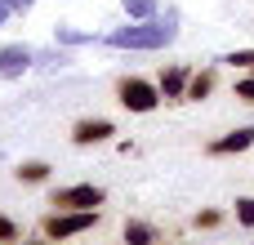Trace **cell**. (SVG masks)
<instances>
[{
  "instance_id": "5bb4252c",
  "label": "cell",
  "mask_w": 254,
  "mask_h": 245,
  "mask_svg": "<svg viewBox=\"0 0 254 245\" xmlns=\"http://www.w3.org/2000/svg\"><path fill=\"white\" fill-rule=\"evenodd\" d=\"M237 228L254 232V196H237Z\"/></svg>"
},
{
  "instance_id": "44dd1931",
  "label": "cell",
  "mask_w": 254,
  "mask_h": 245,
  "mask_svg": "<svg viewBox=\"0 0 254 245\" xmlns=\"http://www.w3.org/2000/svg\"><path fill=\"white\" fill-rule=\"evenodd\" d=\"M9 13H13V4H9V0H0V27H4V18H9Z\"/></svg>"
},
{
  "instance_id": "7a4b0ae2",
  "label": "cell",
  "mask_w": 254,
  "mask_h": 245,
  "mask_svg": "<svg viewBox=\"0 0 254 245\" xmlns=\"http://www.w3.org/2000/svg\"><path fill=\"white\" fill-rule=\"evenodd\" d=\"M94 228H98V210H49L40 219V237H49V241H71Z\"/></svg>"
},
{
  "instance_id": "5b68a950",
  "label": "cell",
  "mask_w": 254,
  "mask_h": 245,
  "mask_svg": "<svg viewBox=\"0 0 254 245\" xmlns=\"http://www.w3.org/2000/svg\"><path fill=\"white\" fill-rule=\"evenodd\" d=\"M112 134H116V125H112L107 116H85V121L71 125V143H76V147H98V143H107Z\"/></svg>"
},
{
  "instance_id": "ffe728a7",
  "label": "cell",
  "mask_w": 254,
  "mask_h": 245,
  "mask_svg": "<svg viewBox=\"0 0 254 245\" xmlns=\"http://www.w3.org/2000/svg\"><path fill=\"white\" fill-rule=\"evenodd\" d=\"M9 4H13V13H27V9L36 4V0H9Z\"/></svg>"
},
{
  "instance_id": "e0dca14e",
  "label": "cell",
  "mask_w": 254,
  "mask_h": 245,
  "mask_svg": "<svg viewBox=\"0 0 254 245\" xmlns=\"http://www.w3.org/2000/svg\"><path fill=\"white\" fill-rule=\"evenodd\" d=\"M232 98H241V103H250V107H254V71L237 76V85H232Z\"/></svg>"
},
{
  "instance_id": "7c38bea8",
  "label": "cell",
  "mask_w": 254,
  "mask_h": 245,
  "mask_svg": "<svg viewBox=\"0 0 254 245\" xmlns=\"http://www.w3.org/2000/svg\"><path fill=\"white\" fill-rule=\"evenodd\" d=\"M121 9L129 13V22H138V18H156V0H121Z\"/></svg>"
},
{
  "instance_id": "8992f818",
  "label": "cell",
  "mask_w": 254,
  "mask_h": 245,
  "mask_svg": "<svg viewBox=\"0 0 254 245\" xmlns=\"http://www.w3.org/2000/svg\"><path fill=\"white\" fill-rule=\"evenodd\" d=\"M250 147H254V125H237V129H228L223 138H210V143H205L210 156H241V152H250Z\"/></svg>"
},
{
  "instance_id": "2e32d148",
  "label": "cell",
  "mask_w": 254,
  "mask_h": 245,
  "mask_svg": "<svg viewBox=\"0 0 254 245\" xmlns=\"http://www.w3.org/2000/svg\"><path fill=\"white\" fill-rule=\"evenodd\" d=\"M219 62H228V67H241V71H254V49H232V54H223Z\"/></svg>"
},
{
  "instance_id": "9c48e42d",
  "label": "cell",
  "mask_w": 254,
  "mask_h": 245,
  "mask_svg": "<svg viewBox=\"0 0 254 245\" xmlns=\"http://www.w3.org/2000/svg\"><path fill=\"white\" fill-rule=\"evenodd\" d=\"M121 241H125V245H161V232H156L152 223H143V219H125Z\"/></svg>"
},
{
  "instance_id": "30bf717a",
  "label": "cell",
  "mask_w": 254,
  "mask_h": 245,
  "mask_svg": "<svg viewBox=\"0 0 254 245\" xmlns=\"http://www.w3.org/2000/svg\"><path fill=\"white\" fill-rule=\"evenodd\" d=\"M214 94V71H192L188 76V94H183V103H205Z\"/></svg>"
},
{
  "instance_id": "6da1fadb",
  "label": "cell",
  "mask_w": 254,
  "mask_h": 245,
  "mask_svg": "<svg viewBox=\"0 0 254 245\" xmlns=\"http://www.w3.org/2000/svg\"><path fill=\"white\" fill-rule=\"evenodd\" d=\"M174 36H179L174 18H138V22H129V27L107 31L103 45H112V49H165Z\"/></svg>"
},
{
  "instance_id": "ba28073f",
  "label": "cell",
  "mask_w": 254,
  "mask_h": 245,
  "mask_svg": "<svg viewBox=\"0 0 254 245\" xmlns=\"http://www.w3.org/2000/svg\"><path fill=\"white\" fill-rule=\"evenodd\" d=\"M188 67H165L161 71V80H156V89H161V98L165 103H183V94H188Z\"/></svg>"
},
{
  "instance_id": "3957f363",
  "label": "cell",
  "mask_w": 254,
  "mask_h": 245,
  "mask_svg": "<svg viewBox=\"0 0 254 245\" xmlns=\"http://www.w3.org/2000/svg\"><path fill=\"white\" fill-rule=\"evenodd\" d=\"M116 103L125 112H134V116H147V112L161 107V89L152 80H143V76H121L116 80Z\"/></svg>"
},
{
  "instance_id": "ac0fdd59",
  "label": "cell",
  "mask_w": 254,
  "mask_h": 245,
  "mask_svg": "<svg viewBox=\"0 0 254 245\" xmlns=\"http://www.w3.org/2000/svg\"><path fill=\"white\" fill-rule=\"evenodd\" d=\"M85 40H94V36H85V31H71V27H58V45H85Z\"/></svg>"
},
{
  "instance_id": "7402d4cb",
  "label": "cell",
  "mask_w": 254,
  "mask_h": 245,
  "mask_svg": "<svg viewBox=\"0 0 254 245\" xmlns=\"http://www.w3.org/2000/svg\"><path fill=\"white\" fill-rule=\"evenodd\" d=\"M18 245H54L49 237H40V241H18Z\"/></svg>"
},
{
  "instance_id": "52a82bcc",
  "label": "cell",
  "mask_w": 254,
  "mask_h": 245,
  "mask_svg": "<svg viewBox=\"0 0 254 245\" xmlns=\"http://www.w3.org/2000/svg\"><path fill=\"white\" fill-rule=\"evenodd\" d=\"M27 67H36V49H31V45H4V49H0V76H4V80L22 76Z\"/></svg>"
},
{
  "instance_id": "4fadbf2b",
  "label": "cell",
  "mask_w": 254,
  "mask_h": 245,
  "mask_svg": "<svg viewBox=\"0 0 254 245\" xmlns=\"http://www.w3.org/2000/svg\"><path fill=\"white\" fill-rule=\"evenodd\" d=\"M219 223H223V210H196V214H192V228H196V232H214Z\"/></svg>"
},
{
  "instance_id": "277c9868",
  "label": "cell",
  "mask_w": 254,
  "mask_h": 245,
  "mask_svg": "<svg viewBox=\"0 0 254 245\" xmlns=\"http://www.w3.org/2000/svg\"><path fill=\"white\" fill-rule=\"evenodd\" d=\"M107 201V192L98 183H71V187H54L49 205L54 210H98Z\"/></svg>"
},
{
  "instance_id": "d6986e66",
  "label": "cell",
  "mask_w": 254,
  "mask_h": 245,
  "mask_svg": "<svg viewBox=\"0 0 254 245\" xmlns=\"http://www.w3.org/2000/svg\"><path fill=\"white\" fill-rule=\"evenodd\" d=\"M36 62H40V67H63L67 54H63V49H49V54H36Z\"/></svg>"
},
{
  "instance_id": "9a60e30c",
  "label": "cell",
  "mask_w": 254,
  "mask_h": 245,
  "mask_svg": "<svg viewBox=\"0 0 254 245\" xmlns=\"http://www.w3.org/2000/svg\"><path fill=\"white\" fill-rule=\"evenodd\" d=\"M18 241H22V228H18V223L0 210V245H18Z\"/></svg>"
},
{
  "instance_id": "8fae6325",
  "label": "cell",
  "mask_w": 254,
  "mask_h": 245,
  "mask_svg": "<svg viewBox=\"0 0 254 245\" xmlns=\"http://www.w3.org/2000/svg\"><path fill=\"white\" fill-rule=\"evenodd\" d=\"M13 174H18V183H27V187H40V183H49L54 165H49V161H22Z\"/></svg>"
}]
</instances>
